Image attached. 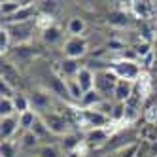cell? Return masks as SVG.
<instances>
[{"label":"cell","mask_w":157,"mask_h":157,"mask_svg":"<svg viewBox=\"0 0 157 157\" xmlns=\"http://www.w3.org/2000/svg\"><path fill=\"white\" fill-rule=\"evenodd\" d=\"M30 98V108L36 112L38 116H44L48 112H53V98L49 95V91H32L29 95Z\"/></svg>","instance_id":"7"},{"label":"cell","mask_w":157,"mask_h":157,"mask_svg":"<svg viewBox=\"0 0 157 157\" xmlns=\"http://www.w3.org/2000/svg\"><path fill=\"white\" fill-rule=\"evenodd\" d=\"M112 134H114V129L112 127H108V129H91V131L83 132V142L89 150H98V148H102V146L108 144Z\"/></svg>","instance_id":"6"},{"label":"cell","mask_w":157,"mask_h":157,"mask_svg":"<svg viewBox=\"0 0 157 157\" xmlns=\"http://www.w3.org/2000/svg\"><path fill=\"white\" fill-rule=\"evenodd\" d=\"M132 95H134V83L119 80L117 85H116V91H114V102L116 104H125Z\"/></svg>","instance_id":"10"},{"label":"cell","mask_w":157,"mask_h":157,"mask_svg":"<svg viewBox=\"0 0 157 157\" xmlns=\"http://www.w3.org/2000/svg\"><path fill=\"white\" fill-rule=\"evenodd\" d=\"M82 66L83 64H80V61H76V59H63L59 63V74L64 80H74L78 72L82 70Z\"/></svg>","instance_id":"12"},{"label":"cell","mask_w":157,"mask_h":157,"mask_svg":"<svg viewBox=\"0 0 157 157\" xmlns=\"http://www.w3.org/2000/svg\"><path fill=\"white\" fill-rule=\"evenodd\" d=\"M40 146H42L40 138L32 131L21 132V136H19V148H21V151H25V153H36V150L40 148Z\"/></svg>","instance_id":"11"},{"label":"cell","mask_w":157,"mask_h":157,"mask_svg":"<svg viewBox=\"0 0 157 157\" xmlns=\"http://www.w3.org/2000/svg\"><path fill=\"white\" fill-rule=\"evenodd\" d=\"M74 80L78 82V85L82 87V91L87 93V91H93L95 89V70L91 68V66L83 64L82 70L78 72V76L74 78Z\"/></svg>","instance_id":"9"},{"label":"cell","mask_w":157,"mask_h":157,"mask_svg":"<svg viewBox=\"0 0 157 157\" xmlns=\"http://www.w3.org/2000/svg\"><path fill=\"white\" fill-rule=\"evenodd\" d=\"M108 23L112 27H119V29H125L131 25V19L125 12H121V10H116V12H110L108 13Z\"/></svg>","instance_id":"18"},{"label":"cell","mask_w":157,"mask_h":157,"mask_svg":"<svg viewBox=\"0 0 157 157\" xmlns=\"http://www.w3.org/2000/svg\"><path fill=\"white\" fill-rule=\"evenodd\" d=\"M2 27L8 30L13 46H29L38 30V19L36 21H25V23H2Z\"/></svg>","instance_id":"1"},{"label":"cell","mask_w":157,"mask_h":157,"mask_svg":"<svg viewBox=\"0 0 157 157\" xmlns=\"http://www.w3.org/2000/svg\"><path fill=\"white\" fill-rule=\"evenodd\" d=\"M89 51V44L83 36L80 38H74V36H68L64 40L63 44V55H64V59H76V61H80L83 59L85 55Z\"/></svg>","instance_id":"5"},{"label":"cell","mask_w":157,"mask_h":157,"mask_svg":"<svg viewBox=\"0 0 157 157\" xmlns=\"http://www.w3.org/2000/svg\"><path fill=\"white\" fill-rule=\"evenodd\" d=\"M108 68L117 76V80H125L132 83H136L140 80V76L144 74L140 61H134V59H114Z\"/></svg>","instance_id":"2"},{"label":"cell","mask_w":157,"mask_h":157,"mask_svg":"<svg viewBox=\"0 0 157 157\" xmlns=\"http://www.w3.org/2000/svg\"><path fill=\"white\" fill-rule=\"evenodd\" d=\"M87 30V23L85 19L80 17V15H74L68 19V23H66V32H68V36H74V38H80L83 36V32Z\"/></svg>","instance_id":"16"},{"label":"cell","mask_w":157,"mask_h":157,"mask_svg":"<svg viewBox=\"0 0 157 157\" xmlns=\"http://www.w3.org/2000/svg\"><path fill=\"white\" fill-rule=\"evenodd\" d=\"M129 12L132 13V17H136L140 21H146L151 15V2H146V0H132V2H129Z\"/></svg>","instance_id":"13"},{"label":"cell","mask_w":157,"mask_h":157,"mask_svg":"<svg viewBox=\"0 0 157 157\" xmlns=\"http://www.w3.org/2000/svg\"><path fill=\"white\" fill-rule=\"evenodd\" d=\"M12 38H10V34H8V30L2 27L0 29V51H2V55H8L10 53V49H12Z\"/></svg>","instance_id":"24"},{"label":"cell","mask_w":157,"mask_h":157,"mask_svg":"<svg viewBox=\"0 0 157 157\" xmlns=\"http://www.w3.org/2000/svg\"><path fill=\"white\" fill-rule=\"evenodd\" d=\"M29 2H21V0H4L0 4V13H2V21L12 19L15 13H19Z\"/></svg>","instance_id":"15"},{"label":"cell","mask_w":157,"mask_h":157,"mask_svg":"<svg viewBox=\"0 0 157 157\" xmlns=\"http://www.w3.org/2000/svg\"><path fill=\"white\" fill-rule=\"evenodd\" d=\"M0 70H2V80L17 89V85L21 83V74L17 70V66L13 63H10V61H2V68Z\"/></svg>","instance_id":"14"},{"label":"cell","mask_w":157,"mask_h":157,"mask_svg":"<svg viewBox=\"0 0 157 157\" xmlns=\"http://www.w3.org/2000/svg\"><path fill=\"white\" fill-rule=\"evenodd\" d=\"M40 119L46 123V127L49 129V132L53 136H66L68 132H72V119H68L63 112L59 110H53V112H48V114L40 116Z\"/></svg>","instance_id":"3"},{"label":"cell","mask_w":157,"mask_h":157,"mask_svg":"<svg viewBox=\"0 0 157 157\" xmlns=\"http://www.w3.org/2000/svg\"><path fill=\"white\" fill-rule=\"evenodd\" d=\"M38 114L34 110H29V112H25V114H21L19 116V129H21V132H27V131H30L32 127H34V123L38 121Z\"/></svg>","instance_id":"19"},{"label":"cell","mask_w":157,"mask_h":157,"mask_svg":"<svg viewBox=\"0 0 157 157\" xmlns=\"http://www.w3.org/2000/svg\"><path fill=\"white\" fill-rule=\"evenodd\" d=\"M102 157H116V151H110V153H104Z\"/></svg>","instance_id":"26"},{"label":"cell","mask_w":157,"mask_h":157,"mask_svg":"<svg viewBox=\"0 0 157 157\" xmlns=\"http://www.w3.org/2000/svg\"><path fill=\"white\" fill-rule=\"evenodd\" d=\"M19 129V116L13 117H2L0 119V136H2V142L13 140V136L17 134Z\"/></svg>","instance_id":"8"},{"label":"cell","mask_w":157,"mask_h":157,"mask_svg":"<svg viewBox=\"0 0 157 157\" xmlns=\"http://www.w3.org/2000/svg\"><path fill=\"white\" fill-rule=\"evenodd\" d=\"M117 76L112 72L110 68H102L95 72V91L102 97L104 100L114 98V91L117 85Z\"/></svg>","instance_id":"4"},{"label":"cell","mask_w":157,"mask_h":157,"mask_svg":"<svg viewBox=\"0 0 157 157\" xmlns=\"http://www.w3.org/2000/svg\"><path fill=\"white\" fill-rule=\"evenodd\" d=\"M19 140H8L0 144V157H19Z\"/></svg>","instance_id":"21"},{"label":"cell","mask_w":157,"mask_h":157,"mask_svg":"<svg viewBox=\"0 0 157 157\" xmlns=\"http://www.w3.org/2000/svg\"><path fill=\"white\" fill-rule=\"evenodd\" d=\"M25 157H36V155H25Z\"/></svg>","instance_id":"27"},{"label":"cell","mask_w":157,"mask_h":157,"mask_svg":"<svg viewBox=\"0 0 157 157\" xmlns=\"http://www.w3.org/2000/svg\"><path fill=\"white\" fill-rule=\"evenodd\" d=\"M36 157H63V148L59 144H42L36 150Z\"/></svg>","instance_id":"20"},{"label":"cell","mask_w":157,"mask_h":157,"mask_svg":"<svg viewBox=\"0 0 157 157\" xmlns=\"http://www.w3.org/2000/svg\"><path fill=\"white\" fill-rule=\"evenodd\" d=\"M42 42L46 44V46H57V44L63 42V30L57 25H53V27H49L46 30H42Z\"/></svg>","instance_id":"17"},{"label":"cell","mask_w":157,"mask_h":157,"mask_svg":"<svg viewBox=\"0 0 157 157\" xmlns=\"http://www.w3.org/2000/svg\"><path fill=\"white\" fill-rule=\"evenodd\" d=\"M0 116H2V117H13V116H17L13 98H2V100H0Z\"/></svg>","instance_id":"23"},{"label":"cell","mask_w":157,"mask_h":157,"mask_svg":"<svg viewBox=\"0 0 157 157\" xmlns=\"http://www.w3.org/2000/svg\"><path fill=\"white\" fill-rule=\"evenodd\" d=\"M13 104H15V110H17V116H21V114H25V112L32 110L30 108V98L25 93H17L13 97Z\"/></svg>","instance_id":"22"},{"label":"cell","mask_w":157,"mask_h":157,"mask_svg":"<svg viewBox=\"0 0 157 157\" xmlns=\"http://www.w3.org/2000/svg\"><path fill=\"white\" fill-rule=\"evenodd\" d=\"M17 95V89L13 87V85H10L8 82H0V97L2 98H13Z\"/></svg>","instance_id":"25"}]
</instances>
